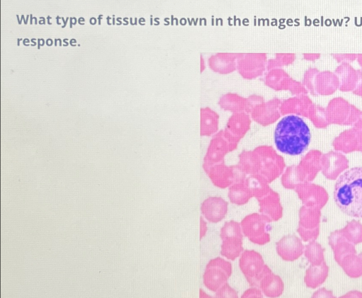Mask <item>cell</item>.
<instances>
[{"mask_svg":"<svg viewBox=\"0 0 362 298\" xmlns=\"http://www.w3.org/2000/svg\"><path fill=\"white\" fill-rule=\"evenodd\" d=\"M311 134L308 125L298 115L284 117L274 130V143L281 152L291 155L303 154L309 146Z\"/></svg>","mask_w":362,"mask_h":298,"instance_id":"1","label":"cell"},{"mask_svg":"<svg viewBox=\"0 0 362 298\" xmlns=\"http://www.w3.org/2000/svg\"><path fill=\"white\" fill-rule=\"evenodd\" d=\"M266 217L253 214L246 217L241 223L243 234L257 245L262 246L270 241L271 227Z\"/></svg>","mask_w":362,"mask_h":298,"instance_id":"6","label":"cell"},{"mask_svg":"<svg viewBox=\"0 0 362 298\" xmlns=\"http://www.w3.org/2000/svg\"><path fill=\"white\" fill-rule=\"evenodd\" d=\"M216 292V297H238L235 290L231 288L227 282L221 286Z\"/></svg>","mask_w":362,"mask_h":298,"instance_id":"12","label":"cell"},{"mask_svg":"<svg viewBox=\"0 0 362 298\" xmlns=\"http://www.w3.org/2000/svg\"><path fill=\"white\" fill-rule=\"evenodd\" d=\"M221 254L234 260L243 251V234L239 224L233 221L226 222L221 230Z\"/></svg>","mask_w":362,"mask_h":298,"instance_id":"4","label":"cell"},{"mask_svg":"<svg viewBox=\"0 0 362 298\" xmlns=\"http://www.w3.org/2000/svg\"><path fill=\"white\" fill-rule=\"evenodd\" d=\"M275 200V196L274 197V196H272V194H270L269 197L259 200L261 212L268 214V216L274 220H276L279 218L278 207Z\"/></svg>","mask_w":362,"mask_h":298,"instance_id":"10","label":"cell"},{"mask_svg":"<svg viewBox=\"0 0 362 298\" xmlns=\"http://www.w3.org/2000/svg\"><path fill=\"white\" fill-rule=\"evenodd\" d=\"M278 255L284 260L292 261L297 259L303 252V246L295 236L288 235L276 243Z\"/></svg>","mask_w":362,"mask_h":298,"instance_id":"7","label":"cell"},{"mask_svg":"<svg viewBox=\"0 0 362 298\" xmlns=\"http://www.w3.org/2000/svg\"><path fill=\"white\" fill-rule=\"evenodd\" d=\"M250 196L248 191L240 185L231 188L229 193L231 202L238 205L245 203Z\"/></svg>","mask_w":362,"mask_h":298,"instance_id":"11","label":"cell"},{"mask_svg":"<svg viewBox=\"0 0 362 298\" xmlns=\"http://www.w3.org/2000/svg\"><path fill=\"white\" fill-rule=\"evenodd\" d=\"M334 199L346 214L362 218V167L352 168L336 181Z\"/></svg>","mask_w":362,"mask_h":298,"instance_id":"2","label":"cell"},{"mask_svg":"<svg viewBox=\"0 0 362 298\" xmlns=\"http://www.w3.org/2000/svg\"><path fill=\"white\" fill-rule=\"evenodd\" d=\"M239 267L252 287H258L262 277L272 272L270 268L264 264L262 256L250 250H246L242 253L239 260Z\"/></svg>","mask_w":362,"mask_h":298,"instance_id":"3","label":"cell"},{"mask_svg":"<svg viewBox=\"0 0 362 298\" xmlns=\"http://www.w3.org/2000/svg\"><path fill=\"white\" fill-rule=\"evenodd\" d=\"M202 210L210 222H217L226 213L227 203L221 198H209L203 203Z\"/></svg>","mask_w":362,"mask_h":298,"instance_id":"8","label":"cell"},{"mask_svg":"<svg viewBox=\"0 0 362 298\" xmlns=\"http://www.w3.org/2000/svg\"><path fill=\"white\" fill-rule=\"evenodd\" d=\"M262 292V290H260L259 287H253L245 291L241 297H263Z\"/></svg>","mask_w":362,"mask_h":298,"instance_id":"13","label":"cell"},{"mask_svg":"<svg viewBox=\"0 0 362 298\" xmlns=\"http://www.w3.org/2000/svg\"><path fill=\"white\" fill-rule=\"evenodd\" d=\"M258 287L266 297H277L284 291V283L278 275L270 272L259 281Z\"/></svg>","mask_w":362,"mask_h":298,"instance_id":"9","label":"cell"},{"mask_svg":"<svg viewBox=\"0 0 362 298\" xmlns=\"http://www.w3.org/2000/svg\"><path fill=\"white\" fill-rule=\"evenodd\" d=\"M231 273V264L220 257L216 258L206 266L203 275L204 284L209 290L216 292L226 283Z\"/></svg>","mask_w":362,"mask_h":298,"instance_id":"5","label":"cell"}]
</instances>
